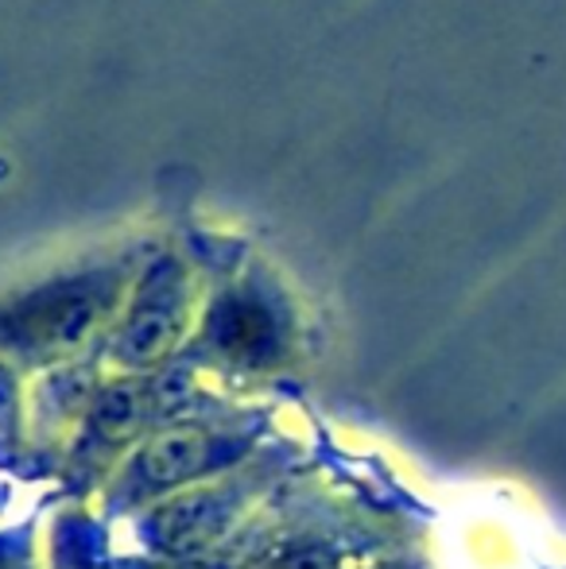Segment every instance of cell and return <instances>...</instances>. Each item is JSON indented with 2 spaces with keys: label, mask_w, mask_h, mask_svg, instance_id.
I'll list each match as a JSON object with an SVG mask.
<instances>
[{
  "label": "cell",
  "mask_w": 566,
  "mask_h": 569,
  "mask_svg": "<svg viewBox=\"0 0 566 569\" xmlns=\"http://www.w3.org/2000/svg\"><path fill=\"white\" fill-rule=\"evenodd\" d=\"M106 307L109 287L98 279L47 287L0 310V345L31 357H62L98 330Z\"/></svg>",
  "instance_id": "obj_1"
},
{
  "label": "cell",
  "mask_w": 566,
  "mask_h": 569,
  "mask_svg": "<svg viewBox=\"0 0 566 569\" xmlns=\"http://www.w3.org/2000/svg\"><path fill=\"white\" fill-rule=\"evenodd\" d=\"M229 453V442L218 438L206 427H171L151 435L148 442L132 453L129 469H125L117 496L125 503H140L151 496H163L171 488L190 485L202 472L218 469Z\"/></svg>",
  "instance_id": "obj_2"
},
{
  "label": "cell",
  "mask_w": 566,
  "mask_h": 569,
  "mask_svg": "<svg viewBox=\"0 0 566 569\" xmlns=\"http://www.w3.org/2000/svg\"><path fill=\"white\" fill-rule=\"evenodd\" d=\"M182 333V295L171 271H156L143 283L137 307L129 310L125 326L117 330L113 352L121 365L129 368H148L156 360H163L175 349Z\"/></svg>",
  "instance_id": "obj_3"
},
{
  "label": "cell",
  "mask_w": 566,
  "mask_h": 569,
  "mask_svg": "<svg viewBox=\"0 0 566 569\" xmlns=\"http://www.w3.org/2000/svg\"><path fill=\"white\" fill-rule=\"evenodd\" d=\"M151 411H156V391H151L148 380L109 383L90 403L82 450L93 457V453H109V450H117V446L132 442L143 430V422L151 419Z\"/></svg>",
  "instance_id": "obj_4"
},
{
  "label": "cell",
  "mask_w": 566,
  "mask_h": 569,
  "mask_svg": "<svg viewBox=\"0 0 566 569\" xmlns=\"http://www.w3.org/2000/svg\"><path fill=\"white\" fill-rule=\"evenodd\" d=\"M226 527V496H175L151 511V542L167 555H190Z\"/></svg>",
  "instance_id": "obj_5"
},
{
  "label": "cell",
  "mask_w": 566,
  "mask_h": 569,
  "mask_svg": "<svg viewBox=\"0 0 566 569\" xmlns=\"http://www.w3.org/2000/svg\"><path fill=\"white\" fill-rule=\"evenodd\" d=\"M210 341L221 357L241 360V365H265L272 357V318L249 299H229L218 307L210 322Z\"/></svg>",
  "instance_id": "obj_6"
},
{
  "label": "cell",
  "mask_w": 566,
  "mask_h": 569,
  "mask_svg": "<svg viewBox=\"0 0 566 569\" xmlns=\"http://www.w3.org/2000/svg\"><path fill=\"white\" fill-rule=\"evenodd\" d=\"M0 569H20V562H16L12 547H8L4 539H0Z\"/></svg>",
  "instance_id": "obj_7"
},
{
  "label": "cell",
  "mask_w": 566,
  "mask_h": 569,
  "mask_svg": "<svg viewBox=\"0 0 566 569\" xmlns=\"http://www.w3.org/2000/svg\"><path fill=\"white\" fill-rule=\"evenodd\" d=\"M167 569H206V566H167Z\"/></svg>",
  "instance_id": "obj_8"
}]
</instances>
